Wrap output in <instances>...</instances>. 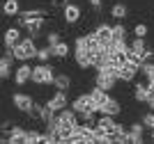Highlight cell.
Returning a JSON list of instances; mask_svg holds the SVG:
<instances>
[{"mask_svg":"<svg viewBox=\"0 0 154 144\" xmlns=\"http://www.w3.org/2000/svg\"><path fill=\"white\" fill-rule=\"evenodd\" d=\"M74 60L81 69H92L94 66V53L88 46V34H81L74 41Z\"/></svg>","mask_w":154,"mask_h":144,"instance_id":"obj_1","label":"cell"},{"mask_svg":"<svg viewBox=\"0 0 154 144\" xmlns=\"http://www.w3.org/2000/svg\"><path fill=\"white\" fill-rule=\"evenodd\" d=\"M37 50L39 46L35 44V39L28 34L14 46V55H16V62H30V60H37Z\"/></svg>","mask_w":154,"mask_h":144,"instance_id":"obj_2","label":"cell"},{"mask_svg":"<svg viewBox=\"0 0 154 144\" xmlns=\"http://www.w3.org/2000/svg\"><path fill=\"white\" fill-rule=\"evenodd\" d=\"M55 71L48 62H39L37 66H32V82L35 85H53L55 80Z\"/></svg>","mask_w":154,"mask_h":144,"instance_id":"obj_3","label":"cell"},{"mask_svg":"<svg viewBox=\"0 0 154 144\" xmlns=\"http://www.w3.org/2000/svg\"><path fill=\"white\" fill-rule=\"evenodd\" d=\"M138 73H140V62H138V60H134V57H129L124 64H120V66H117V78H120V80H124V82H131Z\"/></svg>","mask_w":154,"mask_h":144,"instance_id":"obj_4","label":"cell"},{"mask_svg":"<svg viewBox=\"0 0 154 144\" xmlns=\"http://www.w3.org/2000/svg\"><path fill=\"white\" fill-rule=\"evenodd\" d=\"M14 62H16L14 48H5L0 60V78H14Z\"/></svg>","mask_w":154,"mask_h":144,"instance_id":"obj_5","label":"cell"},{"mask_svg":"<svg viewBox=\"0 0 154 144\" xmlns=\"http://www.w3.org/2000/svg\"><path fill=\"white\" fill-rule=\"evenodd\" d=\"M12 103L19 112H26V114H30V110L35 107V98H32L30 94H21V92H16V94L12 96Z\"/></svg>","mask_w":154,"mask_h":144,"instance_id":"obj_6","label":"cell"},{"mask_svg":"<svg viewBox=\"0 0 154 144\" xmlns=\"http://www.w3.org/2000/svg\"><path fill=\"white\" fill-rule=\"evenodd\" d=\"M129 48H131V57L143 64V60H145V55L149 50L147 44H145V37H134V41H129Z\"/></svg>","mask_w":154,"mask_h":144,"instance_id":"obj_7","label":"cell"},{"mask_svg":"<svg viewBox=\"0 0 154 144\" xmlns=\"http://www.w3.org/2000/svg\"><path fill=\"white\" fill-rule=\"evenodd\" d=\"M14 82L19 85V87H23V85H28V82H32V66L26 62H21L16 69H14Z\"/></svg>","mask_w":154,"mask_h":144,"instance_id":"obj_8","label":"cell"},{"mask_svg":"<svg viewBox=\"0 0 154 144\" xmlns=\"http://www.w3.org/2000/svg\"><path fill=\"white\" fill-rule=\"evenodd\" d=\"M94 34H97V39L101 41L103 48H108V50H110V44H113V25H108V23H99V25L94 28Z\"/></svg>","mask_w":154,"mask_h":144,"instance_id":"obj_9","label":"cell"},{"mask_svg":"<svg viewBox=\"0 0 154 144\" xmlns=\"http://www.w3.org/2000/svg\"><path fill=\"white\" fill-rule=\"evenodd\" d=\"M71 107H74L78 114H81V112H88V110H94V112H97V105H94V101H92V94H90V92H88V94L76 96V98H74V103H71Z\"/></svg>","mask_w":154,"mask_h":144,"instance_id":"obj_10","label":"cell"},{"mask_svg":"<svg viewBox=\"0 0 154 144\" xmlns=\"http://www.w3.org/2000/svg\"><path fill=\"white\" fill-rule=\"evenodd\" d=\"M46 105L51 107L53 112H60V110H64V107H69V98H67V92H62V89H55V94L48 98V103Z\"/></svg>","mask_w":154,"mask_h":144,"instance_id":"obj_11","label":"cell"},{"mask_svg":"<svg viewBox=\"0 0 154 144\" xmlns=\"http://www.w3.org/2000/svg\"><path fill=\"white\" fill-rule=\"evenodd\" d=\"M55 114H58V112H53L48 105H39V103H35V107L30 110L32 119H39V121H44V124H46V121H51Z\"/></svg>","mask_w":154,"mask_h":144,"instance_id":"obj_12","label":"cell"},{"mask_svg":"<svg viewBox=\"0 0 154 144\" xmlns=\"http://www.w3.org/2000/svg\"><path fill=\"white\" fill-rule=\"evenodd\" d=\"M62 16H64V23H69V25L78 23L81 21V7L76 2H67L64 9H62Z\"/></svg>","mask_w":154,"mask_h":144,"instance_id":"obj_13","label":"cell"},{"mask_svg":"<svg viewBox=\"0 0 154 144\" xmlns=\"http://www.w3.org/2000/svg\"><path fill=\"white\" fill-rule=\"evenodd\" d=\"M46 14H48L46 9H23V12H21L19 16H16V19H19V23H16V25H19V28H23V25H26L28 21H35V19H44Z\"/></svg>","mask_w":154,"mask_h":144,"instance_id":"obj_14","label":"cell"},{"mask_svg":"<svg viewBox=\"0 0 154 144\" xmlns=\"http://www.w3.org/2000/svg\"><path fill=\"white\" fill-rule=\"evenodd\" d=\"M145 128H147V126L143 124V121L131 124L127 128V131H129V137H131V144H143V142H145Z\"/></svg>","mask_w":154,"mask_h":144,"instance_id":"obj_15","label":"cell"},{"mask_svg":"<svg viewBox=\"0 0 154 144\" xmlns=\"http://www.w3.org/2000/svg\"><path fill=\"white\" fill-rule=\"evenodd\" d=\"M9 144H26V137H28V131L26 128H21V126H12V131L5 133Z\"/></svg>","mask_w":154,"mask_h":144,"instance_id":"obj_16","label":"cell"},{"mask_svg":"<svg viewBox=\"0 0 154 144\" xmlns=\"http://www.w3.org/2000/svg\"><path fill=\"white\" fill-rule=\"evenodd\" d=\"M44 23H46V16L44 19H35V21H28L26 25H23V30L30 34L32 39H37V37H42V28H44Z\"/></svg>","mask_w":154,"mask_h":144,"instance_id":"obj_17","label":"cell"},{"mask_svg":"<svg viewBox=\"0 0 154 144\" xmlns=\"http://www.w3.org/2000/svg\"><path fill=\"white\" fill-rule=\"evenodd\" d=\"M21 30H23V28H19V25H14V28L7 30V34H5V48H14V46L23 39V37H21Z\"/></svg>","mask_w":154,"mask_h":144,"instance_id":"obj_18","label":"cell"},{"mask_svg":"<svg viewBox=\"0 0 154 144\" xmlns=\"http://www.w3.org/2000/svg\"><path fill=\"white\" fill-rule=\"evenodd\" d=\"M90 94H92V101H94V105H97V112H99V110L106 105V101L110 98L108 92H106V89H101V87H97V85H94V89H92Z\"/></svg>","mask_w":154,"mask_h":144,"instance_id":"obj_19","label":"cell"},{"mask_svg":"<svg viewBox=\"0 0 154 144\" xmlns=\"http://www.w3.org/2000/svg\"><path fill=\"white\" fill-rule=\"evenodd\" d=\"M110 16L115 21H124L129 16V7L124 5V2H115V5L110 7Z\"/></svg>","mask_w":154,"mask_h":144,"instance_id":"obj_20","label":"cell"},{"mask_svg":"<svg viewBox=\"0 0 154 144\" xmlns=\"http://www.w3.org/2000/svg\"><path fill=\"white\" fill-rule=\"evenodd\" d=\"M149 96H152V92H149V87L147 85H136V89H134V98L138 101V103H147L149 101Z\"/></svg>","mask_w":154,"mask_h":144,"instance_id":"obj_21","label":"cell"},{"mask_svg":"<svg viewBox=\"0 0 154 144\" xmlns=\"http://www.w3.org/2000/svg\"><path fill=\"white\" fill-rule=\"evenodd\" d=\"M99 112H101V114H110V117H117V114L122 112V107H120V103H117L115 98H108V101H106V105H103Z\"/></svg>","mask_w":154,"mask_h":144,"instance_id":"obj_22","label":"cell"},{"mask_svg":"<svg viewBox=\"0 0 154 144\" xmlns=\"http://www.w3.org/2000/svg\"><path fill=\"white\" fill-rule=\"evenodd\" d=\"M53 87L55 89H62V92H67V89L71 87V78L67 73H58L55 75V80H53Z\"/></svg>","mask_w":154,"mask_h":144,"instance_id":"obj_23","label":"cell"},{"mask_svg":"<svg viewBox=\"0 0 154 144\" xmlns=\"http://www.w3.org/2000/svg\"><path fill=\"white\" fill-rule=\"evenodd\" d=\"M51 48H53V57H58V60H64V57L69 55V44H64V41L51 46Z\"/></svg>","mask_w":154,"mask_h":144,"instance_id":"obj_24","label":"cell"},{"mask_svg":"<svg viewBox=\"0 0 154 144\" xmlns=\"http://www.w3.org/2000/svg\"><path fill=\"white\" fill-rule=\"evenodd\" d=\"M19 14H21L19 0H7L5 2V16H19Z\"/></svg>","mask_w":154,"mask_h":144,"instance_id":"obj_25","label":"cell"},{"mask_svg":"<svg viewBox=\"0 0 154 144\" xmlns=\"http://www.w3.org/2000/svg\"><path fill=\"white\" fill-rule=\"evenodd\" d=\"M51 57H53V48H51V46H48V44L39 46V50H37V60H39V62H48Z\"/></svg>","mask_w":154,"mask_h":144,"instance_id":"obj_26","label":"cell"},{"mask_svg":"<svg viewBox=\"0 0 154 144\" xmlns=\"http://www.w3.org/2000/svg\"><path fill=\"white\" fill-rule=\"evenodd\" d=\"M113 39H115V41H124V39H127V28H124L122 23L113 25Z\"/></svg>","mask_w":154,"mask_h":144,"instance_id":"obj_27","label":"cell"},{"mask_svg":"<svg viewBox=\"0 0 154 144\" xmlns=\"http://www.w3.org/2000/svg\"><path fill=\"white\" fill-rule=\"evenodd\" d=\"M39 142H44V133H39V131H28L26 144H39Z\"/></svg>","mask_w":154,"mask_h":144,"instance_id":"obj_28","label":"cell"},{"mask_svg":"<svg viewBox=\"0 0 154 144\" xmlns=\"http://www.w3.org/2000/svg\"><path fill=\"white\" fill-rule=\"evenodd\" d=\"M60 41H62V37H60V32H55V30L46 32V44H48V46H55V44H60Z\"/></svg>","mask_w":154,"mask_h":144,"instance_id":"obj_29","label":"cell"},{"mask_svg":"<svg viewBox=\"0 0 154 144\" xmlns=\"http://www.w3.org/2000/svg\"><path fill=\"white\" fill-rule=\"evenodd\" d=\"M143 124H145V126H147V128H149V131H154V110H149V112H145V114H143Z\"/></svg>","mask_w":154,"mask_h":144,"instance_id":"obj_30","label":"cell"},{"mask_svg":"<svg viewBox=\"0 0 154 144\" xmlns=\"http://www.w3.org/2000/svg\"><path fill=\"white\" fill-rule=\"evenodd\" d=\"M134 34H136V37H147V25H145V23H138L134 28Z\"/></svg>","mask_w":154,"mask_h":144,"instance_id":"obj_31","label":"cell"},{"mask_svg":"<svg viewBox=\"0 0 154 144\" xmlns=\"http://www.w3.org/2000/svg\"><path fill=\"white\" fill-rule=\"evenodd\" d=\"M90 2V7L94 9V12H101V7H103V0H88Z\"/></svg>","mask_w":154,"mask_h":144,"instance_id":"obj_32","label":"cell"},{"mask_svg":"<svg viewBox=\"0 0 154 144\" xmlns=\"http://www.w3.org/2000/svg\"><path fill=\"white\" fill-rule=\"evenodd\" d=\"M12 121H2V126H0V131H2V133H9V131H12Z\"/></svg>","mask_w":154,"mask_h":144,"instance_id":"obj_33","label":"cell"},{"mask_svg":"<svg viewBox=\"0 0 154 144\" xmlns=\"http://www.w3.org/2000/svg\"><path fill=\"white\" fill-rule=\"evenodd\" d=\"M147 107H149V110H154V94L149 96V101H147Z\"/></svg>","mask_w":154,"mask_h":144,"instance_id":"obj_34","label":"cell"},{"mask_svg":"<svg viewBox=\"0 0 154 144\" xmlns=\"http://www.w3.org/2000/svg\"><path fill=\"white\" fill-rule=\"evenodd\" d=\"M60 2H62V5H67V2H71V0H60Z\"/></svg>","mask_w":154,"mask_h":144,"instance_id":"obj_35","label":"cell"},{"mask_svg":"<svg viewBox=\"0 0 154 144\" xmlns=\"http://www.w3.org/2000/svg\"><path fill=\"white\" fill-rule=\"evenodd\" d=\"M152 142H154V131H152Z\"/></svg>","mask_w":154,"mask_h":144,"instance_id":"obj_36","label":"cell"}]
</instances>
